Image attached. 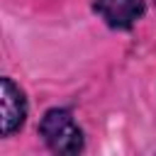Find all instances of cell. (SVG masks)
<instances>
[{
  "label": "cell",
  "mask_w": 156,
  "mask_h": 156,
  "mask_svg": "<svg viewBox=\"0 0 156 156\" xmlns=\"http://www.w3.org/2000/svg\"><path fill=\"white\" fill-rule=\"evenodd\" d=\"M27 112H29V105L22 88L12 78L0 76V139L12 136L24 127Z\"/></svg>",
  "instance_id": "obj_2"
},
{
  "label": "cell",
  "mask_w": 156,
  "mask_h": 156,
  "mask_svg": "<svg viewBox=\"0 0 156 156\" xmlns=\"http://www.w3.org/2000/svg\"><path fill=\"white\" fill-rule=\"evenodd\" d=\"M39 136L54 154H63V156L80 154L85 146L83 129L76 124L71 110L66 107H51L44 112V117L39 119Z\"/></svg>",
  "instance_id": "obj_1"
},
{
  "label": "cell",
  "mask_w": 156,
  "mask_h": 156,
  "mask_svg": "<svg viewBox=\"0 0 156 156\" xmlns=\"http://www.w3.org/2000/svg\"><path fill=\"white\" fill-rule=\"evenodd\" d=\"M93 10L110 29H132L146 12L144 0H95Z\"/></svg>",
  "instance_id": "obj_3"
}]
</instances>
